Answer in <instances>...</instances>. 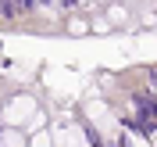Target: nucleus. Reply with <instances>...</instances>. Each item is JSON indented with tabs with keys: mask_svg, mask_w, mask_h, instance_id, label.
I'll return each mask as SVG.
<instances>
[{
	"mask_svg": "<svg viewBox=\"0 0 157 147\" xmlns=\"http://www.w3.org/2000/svg\"><path fill=\"white\" fill-rule=\"evenodd\" d=\"M125 4H147V0H125Z\"/></svg>",
	"mask_w": 157,
	"mask_h": 147,
	"instance_id": "nucleus-10",
	"label": "nucleus"
},
{
	"mask_svg": "<svg viewBox=\"0 0 157 147\" xmlns=\"http://www.w3.org/2000/svg\"><path fill=\"white\" fill-rule=\"evenodd\" d=\"M89 32H111V22L104 18V14H93V18H89Z\"/></svg>",
	"mask_w": 157,
	"mask_h": 147,
	"instance_id": "nucleus-9",
	"label": "nucleus"
},
{
	"mask_svg": "<svg viewBox=\"0 0 157 147\" xmlns=\"http://www.w3.org/2000/svg\"><path fill=\"white\" fill-rule=\"evenodd\" d=\"M36 111H39L36 97H32V93H18V97H11L4 108H0V122L11 126V129H25V126L32 122Z\"/></svg>",
	"mask_w": 157,
	"mask_h": 147,
	"instance_id": "nucleus-1",
	"label": "nucleus"
},
{
	"mask_svg": "<svg viewBox=\"0 0 157 147\" xmlns=\"http://www.w3.org/2000/svg\"><path fill=\"white\" fill-rule=\"evenodd\" d=\"M100 14L111 22V29H128L132 25V4H125V0H107Z\"/></svg>",
	"mask_w": 157,
	"mask_h": 147,
	"instance_id": "nucleus-3",
	"label": "nucleus"
},
{
	"mask_svg": "<svg viewBox=\"0 0 157 147\" xmlns=\"http://www.w3.org/2000/svg\"><path fill=\"white\" fill-rule=\"evenodd\" d=\"M86 115H89V122H97L107 137H118V122L111 118V111L100 104V100H86Z\"/></svg>",
	"mask_w": 157,
	"mask_h": 147,
	"instance_id": "nucleus-4",
	"label": "nucleus"
},
{
	"mask_svg": "<svg viewBox=\"0 0 157 147\" xmlns=\"http://www.w3.org/2000/svg\"><path fill=\"white\" fill-rule=\"evenodd\" d=\"M64 29H68L71 36H86V32H89V18H71Z\"/></svg>",
	"mask_w": 157,
	"mask_h": 147,
	"instance_id": "nucleus-7",
	"label": "nucleus"
},
{
	"mask_svg": "<svg viewBox=\"0 0 157 147\" xmlns=\"http://www.w3.org/2000/svg\"><path fill=\"white\" fill-rule=\"evenodd\" d=\"M0 147H25V133L21 129H0Z\"/></svg>",
	"mask_w": 157,
	"mask_h": 147,
	"instance_id": "nucleus-6",
	"label": "nucleus"
},
{
	"mask_svg": "<svg viewBox=\"0 0 157 147\" xmlns=\"http://www.w3.org/2000/svg\"><path fill=\"white\" fill-rule=\"evenodd\" d=\"M139 25H147V29H154V25H157V4L143 7V14H139Z\"/></svg>",
	"mask_w": 157,
	"mask_h": 147,
	"instance_id": "nucleus-8",
	"label": "nucleus"
},
{
	"mask_svg": "<svg viewBox=\"0 0 157 147\" xmlns=\"http://www.w3.org/2000/svg\"><path fill=\"white\" fill-rule=\"evenodd\" d=\"M93 4H100V7H104V4H107V0H93Z\"/></svg>",
	"mask_w": 157,
	"mask_h": 147,
	"instance_id": "nucleus-11",
	"label": "nucleus"
},
{
	"mask_svg": "<svg viewBox=\"0 0 157 147\" xmlns=\"http://www.w3.org/2000/svg\"><path fill=\"white\" fill-rule=\"evenodd\" d=\"M50 137L54 147H89V133L75 122H64V126H50Z\"/></svg>",
	"mask_w": 157,
	"mask_h": 147,
	"instance_id": "nucleus-2",
	"label": "nucleus"
},
{
	"mask_svg": "<svg viewBox=\"0 0 157 147\" xmlns=\"http://www.w3.org/2000/svg\"><path fill=\"white\" fill-rule=\"evenodd\" d=\"M25 147H54L50 129H32V133H25Z\"/></svg>",
	"mask_w": 157,
	"mask_h": 147,
	"instance_id": "nucleus-5",
	"label": "nucleus"
}]
</instances>
